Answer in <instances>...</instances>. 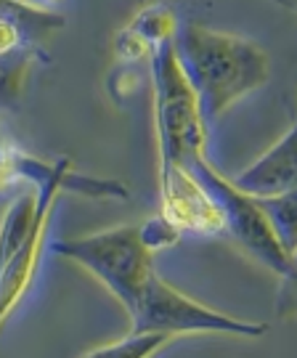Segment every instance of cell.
<instances>
[{"mask_svg": "<svg viewBox=\"0 0 297 358\" xmlns=\"http://www.w3.org/2000/svg\"><path fill=\"white\" fill-rule=\"evenodd\" d=\"M175 51L194 85L202 115L212 128L229 106L260 90L271 77L268 53L255 40L210 29L196 22L181 24Z\"/></svg>", "mask_w": 297, "mask_h": 358, "instance_id": "6da1fadb", "label": "cell"}, {"mask_svg": "<svg viewBox=\"0 0 297 358\" xmlns=\"http://www.w3.org/2000/svg\"><path fill=\"white\" fill-rule=\"evenodd\" d=\"M154 96V136L159 167L191 165L207 149V120L175 43L154 48L149 59Z\"/></svg>", "mask_w": 297, "mask_h": 358, "instance_id": "7a4b0ae2", "label": "cell"}, {"mask_svg": "<svg viewBox=\"0 0 297 358\" xmlns=\"http://www.w3.org/2000/svg\"><path fill=\"white\" fill-rule=\"evenodd\" d=\"M51 250L96 276L119 300L128 316L136 310L146 284L154 273L152 266L154 255L146 250L141 239V223L115 226L91 236L53 242Z\"/></svg>", "mask_w": 297, "mask_h": 358, "instance_id": "3957f363", "label": "cell"}, {"mask_svg": "<svg viewBox=\"0 0 297 358\" xmlns=\"http://www.w3.org/2000/svg\"><path fill=\"white\" fill-rule=\"evenodd\" d=\"M133 332H162V334H231L245 340H258L268 332L263 321L233 319L220 310L196 303L178 292L162 276L152 273L136 310L130 313Z\"/></svg>", "mask_w": 297, "mask_h": 358, "instance_id": "277c9868", "label": "cell"}, {"mask_svg": "<svg viewBox=\"0 0 297 358\" xmlns=\"http://www.w3.org/2000/svg\"><path fill=\"white\" fill-rule=\"evenodd\" d=\"M189 167L199 176V180L207 186V192L212 194V199L218 202L223 220H226V234L255 263L273 271L276 276H282L289 266V252L279 239V234L273 229L268 213L260 205V199L242 192L231 178H226L220 173L218 167L210 165L205 154L191 159Z\"/></svg>", "mask_w": 297, "mask_h": 358, "instance_id": "5b68a950", "label": "cell"}, {"mask_svg": "<svg viewBox=\"0 0 297 358\" xmlns=\"http://www.w3.org/2000/svg\"><path fill=\"white\" fill-rule=\"evenodd\" d=\"M72 170V162L69 159H56L48 170L45 180L40 183V210H38V223H35V231L32 236L27 239V244L11 257L3 263V271H0V316L8 319L11 310L19 306V300L24 297V292L32 284V276L38 271L40 263V252H43V242H45V234H48V226H51V213L53 205H56V196L64 192L66 176Z\"/></svg>", "mask_w": 297, "mask_h": 358, "instance_id": "8992f818", "label": "cell"}, {"mask_svg": "<svg viewBox=\"0 0 297 358\" xmlns=\"http://www.w3.org/2000/svg\"><path fill=\"white\" fill-rule=\"evenodd\" d=\"M159 196L162 213L194 234H226V220L218 202L189 165L159 167Z\"/></svg>", "mask_w": 297, "mask_h": 358, "instance_id": "52a82bcc", "label": "cell"}, {"mask_svg": "<svg viewBox=\"0 0 297 358\" xmlns=\"http://www.w3.org/2000/svg\"><path fill=\"white\" fill-rule=\"evenodd\" d=\"M233 183L255 199H268L297 189V120L284 136L252 165L233 176Z\"/></svg>", "mask_w": 297, "mask_h": 358, "instance_id": "ba28073f", "label": "cell"}, {"mask_svg": "<svg viewBox=\"0 0 297 358\" xmlns=\"http://www.w3.org/2000/svg\"><path fill=\"white\" fill-rule=\"evenodd\" d=\"M66 19L51 13L29 0H3V22H0V53L16 48H38V40L61 29Z\"/></svg>", "mask_w": 297, "mask_h": 358, "instance_id": "9c48e42d", "label": "cell"}, {"mask_svg": "<svg viewBox=\"0 0 297 358\" xmlns=\"http://www.w3.org/2000/svg\"><path fill=\"white\" fill-rule=\"evenodd\" d=\"M38 210H40L38 186H35L32 192L19 194L11 205H8L6 217H3V244H0L3 263L11 260V257L27 244V239L32 236L35 223H38Z\"/></svg>", "mask_w": 297, "mask_h": 358, "instance_id": "30bf717a", "label": "cell"}, {"mask_svg": "<svg viewBox=\"0 0 297 358\" xmlns=\"http://www.w3.org/2000/svg\"><path fill=\"white\" fill-rule=\"evenodd\" d=\"M130 27L141 35L152 48H159L165 43H175L181 32V22L168 3H152L133 16Z\"/></svg>", "mask_w": 297, "mask_h": 358, "instance_id": "8fae6325", "label": "cell"}, {"mask_svg": "<svg viewBox=\"0 0 297 358\" xmlns=\"http://www.w3.org/2000/svg\"><path fill=\"white\" fill-rule=\"evenodd\" d=\"M170 340L173 337L162 332H130V337L93 348L82 358H154L162 348L170 345Z\"/></svg>", "mask_w": 297, "mask_h": 358, "instance_id": "7c38bea8", "label": "cell"}, {"mask_svg": "<svg viewBox=\"0 0 297 358\" xmlns=\"http://www.w3.org/2000/svg\"><path fill=\"white\" fill-rule=\"evenodd\" d=\"M260 205L271 217L273 229L279 234L282 244L287 247V252L297 250V189L295 192L279 194V196L260 199Z\"/></svg>", "mask_w": 297, "mask_h": 358, "instance_id": "4fadbf2b", "label": "cell"}, {"mask_svg": "<svg viewBox=\"0 0 297 358\" xmlns=\"http://www.w3.org/2000/svg\"><path fill=\"white\" fill-rule=\"evenodd\" d=\"M181 234H183L181 226H175L165 213L152 215L149 220H143L141 223V239L152 255L165 252V250H170V247H175V244L181 242Z\"/></svg>", "mask_w": 297, "mask_h": 358, "instance_id": "5bb4252c", "label": "cell"}, {"mask_svg": "<svg viewBox=\"0 0 297 358\" xmlns=\"http://www.w3.org/2000/svg\"><path fill=\"white\" fill-rule=\"evenodd\" d=\"M112 51H115V59L119 64H141V62H149V59H152L154 48L128 24L115 35Z\"/></svg>", "mask_w": 297, "mask_h": 358, "instance_id": "9a60e30c", "label": "cell"}, {"mask_svg": "<svg viewBox=\"0 0 297 358\" xmlns=\"http://www.w3.org/2000/svg\"><path fill=\"white\" fill-rule=\"evenodd\" d=\"M279 292H276V316L279 319H297V250L289 252V266L279 276Z\"/></svg>", "mask_w": 297, "mask_h": 358, "instance_id": "2e32d148", "label": "cell"}, {"mask_svg": "<svg viewBox=\"0 0 297 358\" xmlns=\"http://www.w3.org/2000/svg\"><path fill=\"white\" fill-rule=\"evenodd\" d=\"M29 3H35V6H40V8H51V6H56L59 0H29Z\"/></svg>", "mask_w": 297, "mask_h": 358, "instance_id": "e0dca14e", "label": "cell"}, {"mask_svg": "<svg viewBox=\"0 0 297 358\" xmlns=\"http://www.w3.org/2000/svg\"><path fill=\"white\" fill-rule=\"evenodd\" d=\"M273 3H282V6H289V0H273Z\"/></svg>", "mask_w": 297, "mask_h": 358, "instance_id": "ac0fdd59", "label": "cell"}]
</instances>
